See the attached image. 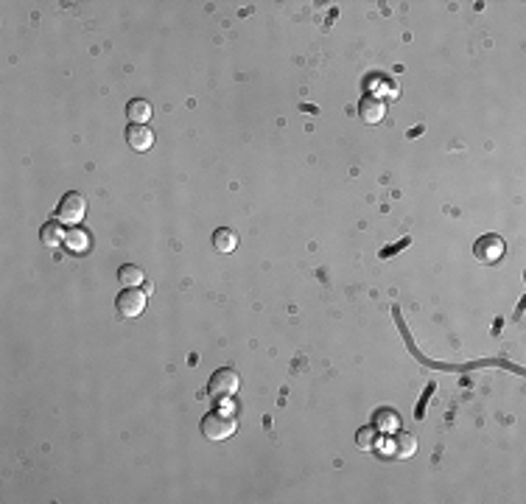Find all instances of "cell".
Wrapping results in <instances>:
<instances>
[{
  "label": "cell",
  "mask_w": 526,
  "mask_h": 504,
  "mask_svg": "<svg viewBox=\"0 0 526 504\" xmlns=\"http://www.w3.org/2000/svg\"><path fill=\"white\" fill-rule=\"evenodd\" d=\"M235 409L232 404L221 407V409H213L202 417V431L208 440H227L232 431H235Z\"/></svg>",
  "instance_id": "6da1fadb"
},
{
  "label": "cell",
  "mask_w": 526,
  "mask_h": 504,
  "mask_svg": "<svg viewBox=\"0 0 526 504\" xmlns=\"http://www.w3.org/2000/svg\"><path fill=\"white\" fill-rule=\"evenodd\" d=\"M85 213H87V199L82 193H76V191L65 193L62 202H59V208H56V219L62 225H79L85 219Z\"/></svg>",
  "instance_id": "7a4b0ae2"
},
{
  "label": "cell",
  "mask_w": 526,
  "mask_h": 504,
  "mask_svg": "<svg viewBox=\"0 0 526 504\" xmlns=\"http://www.w3.org/2000/svg\"><path fill=\"white\" fill-rule=\"evenodd\" d=\"M143 309H146V291H140L137 286H134V289H124V291L118 294V300H115V311H118L121 320H134V317H140Z\"/></svg>",
  "instance_id": "3957f363"
},
{
  "label": "cell",
  "mask_w": 526,
  "mask_h": 504,
  "mask_svg": "<svg viewBox=\"0 0 526 504\" xmlns=\"http://www.w3.org/2000/svg\"><path fill=\"white\" fill-rule=\"evenodd\" d=\"M238 387H241L238 372H235V370H230V367H221V370H216V372L210 375L208 395H210V398H230Z\"/></svg>",
  "instance_id": "277c9868"
},
{
  "label": "cell",
  "mask_w": 526,
  "mask_h": 504,
  "mask_svg": "<svg viewBox=\"0 0 526 504\" xmlns=\"http://www.w3.org/2000/svg\"><path fill=\"white\" fill-rule=\"evenodd\" d=\"M504 252H507L504 241H501L498 235H493V232L482 235V238L476 241V247H473V255H476L479 264H498V261L504 258Z\"/></svg>",
  "instance_id": "5b68a950"
},
{
  "label": "cell",
  "mask_w": 526,
  "mask_h": 504,
  "mask_svg": "<svg viewBox=\"0 0 526 504\" xmlns=\"http://www.w3.org/2000/svg\"><path fill=\"white\" fill-rule=\"evenodd\" d=\"M387 451L397 459H409L414 451H417V440H414V434H409V431H400V429H397V431H392V440H390Z\"/></svg>",
  "instance_id": "8992f818"
},
{
  "label": "cell",
  "mask_w": 526,
  "mask_h": 504,
  "mask_svg": "<svg viewBox=\"0 0 526 504\" xmlns=\"http://www.w3.org/2000/svg\"><path fill=\"white\" fill-rule=\"evenodd\" d=\"M387 115V107H384V101L381 98H375V95H364L361 101H358V118L364 121V124H381V118Z\"/></svg>",
  "instance_id": "52a82bcc"
},
{
  "label": "cell",
  "mask_w": 526,
  "mask_h": 504,
  "mask_svg": "<svg viewBox=\"0 0 526 504\" xmlns=\"http://www.w3.org/2000/svg\"><path fill=\"white\" fill-rule=\"evenodd\" d=\"M127 140L134 151H149L154 146V132L146 124H129L127 127Z\"/></svg>",
  "instance_id": "ba28073f"
},
{
  "label": "cell",
  "mask_w": 526,
  "mask_h": 504,
  "mask_svg": "<svg viewBox=\"0 0 526 504\" xmlns=\"http://www.w3.org/2000/svg\"><path fill=\"white\" fill-rule=\"evenodd\" d=\"M127 118L132 124H146L151 118V104L146 98H132L127 104Z\"/></svg>",
  "instance_id": "9c48e42d"
},
{
  "label": "cell",
  "mask_w": 526,
  "mask_h": 504,
  "mask_svg": "<svg viewBox=\"0 0 526 504\" xmlns=\"http://www.w3.org/2000/svg\"><path fill=\"white\" fill-rule=\"evenodd\" d=\"M65 247H68L73 255H85V252L90 250L87 230H68V235H65Z\"/></svg>",
  "instance_id": "30bf717a"
},
{
  "label": "cell",
  "mask_w": 526,
  "mask_h": 504,
  "mask_svg": "<svg viewBox=\"0 0 526 504\" xmlns=\"http://www.w3.org/2000/svg\"><path fill=\"white\" fill-rule=\"evenodd\" d=\"M213 247L219 250V252H235V247H238V235H235V230L230 227H221L213 232Z\"/></svg>",
  "instance_id": "8fae6325"
},
{
  "label": "cell",
  "mask_w": 526,
  "mask_h": 504,
  "mask_svg": "<svg viewBox=\"0 0 526 504\" xmlns=\"http://www.w3.org/2000/svg\"><path fill=\"white\" fill-rule=\"evenodd\" d=\"M378 443H381V431H378L375 426H367V429H361V431L355 434V446H358L361 451H375Z\"/></svg>",
  "instance_id": "7c38bea8"
},
{
  "label": "cell",
  "mask_w": 526,
  "mask_h": 504,
  "mask_svg": "<svg viewBox=\"0 0 526 504\" xmlns=\"http://www.w3.org/2000/svg\"><path fill=\"white\" fill-rule=\"evenodd\" d=\"M65 235H68V230H62V222L53 219L43 227V244L45 247H59V244H65Z\"/></svg>",
  "instance_id": "4fadbf2b"
},
{
  "label": "cell",
  "mask_w": 526,
  "mask_h": 504,
  "mask_svg": "<svg viewBox=\"0 0 526 504\" xmlns=\"http://www.w3.org/2000/svg\"><path fill=\"white\" fill-rule=\"evenodd\" d=\"M375 429H378L381 434H392V431H397V429H400V417H397V412H392V409L375 412Z\"/></svg>",
  "instance_id": "5bb4252c"
},
{
  "label": "cell",
  "mask_w": 526,
  "mask_h": 504,
  "mask_svg": "<svg viewBox=\"0 0 526 504\" xmlns=\"http://www.w3.org/2000/svg\"><path fill=\"white\" fill-rule=\"evenodd\" d=\"M118 280L124 283V289H134V286L146 283V275H143V269H140V267H134V264H124V267L118 269Z\"/></svg>",
  "instance_id": "9a60e30c"
}]
</instances>
